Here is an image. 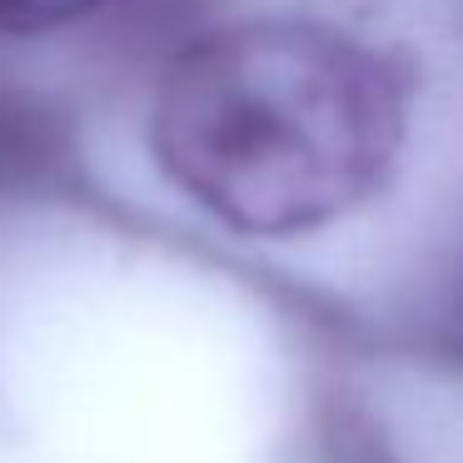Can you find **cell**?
Returning a JSON list of instances; mask_svg holds the SVG:
<instances>
[{
	"mask_svg": "<svg viewBox=\"0 0 463 463\" xmlns=\"http://www.w3.org/2000/svg\"><path fill=\"white\" fill-rule=\"evenodd\" d=\"M409 130V80L319 21H240L190 41L155 85L160 175L214 224L314 234L369 204Z\"/></svg>",
	"mask_w": 463,
	"mask_h": 463,
	"instance_id": "obj_1",
	"label": "cell"
},
{
	"mask_svg": "<svg viewBox=\"0 0 463 463\" xmlns=\"http://www.w3.org/2000/svg\"><path fill=\"white\" fill-rule=\"evenodd\" d=\"M105 0H0V35H51L95 15Z\"/></svg>",
	"mask_w": 463,
	"mask_h": 463,
	"instance_id": "obj_2",
	"label": "cell"
}]
</instances>
